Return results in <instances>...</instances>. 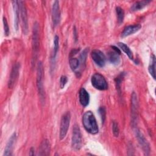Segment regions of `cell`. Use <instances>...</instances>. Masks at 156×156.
Wrapping results in <instances>:
<instances>
[{"label": "cell", "instance_id": "cell-20", "mask_svg": "<svg viewBox=\"0 0 156 156\" xmlns=\"http://www.w3.org/2000/svg\"><path fill=\"white\" fill-rule=\"evenodd\" d=\"M155 56L154 54H152L150 59V63L148 66V71L154 79H155Z\"/></svg>", "mask_w": 156, "mask_h": 156}, {"label": "cell", "instance_id": "cell-16", "mask_svg": "<svg viewBox=\"0 0 156 156\" xmlns=\"http://www.w3.org/2000/svg\"><path fill=\"white\" fill-rule=\"evenodd\" d=\"M13 13H14V27L16 30H18L19 27V19H20V9L18 1H12Z\"/></svg>", "mask_w": 156, "mask_h": 156}, {"label": "cell", "instance_id": "cell-21", "mask_svg": "<svg viewBox=\"0 0 156 156\" xmlns=\"http://www.w3.org/2000/svg\"><path fill=\"white\" fill-rule=\"evenodd\" d=\"M117 44L119 47L120 49H121L128 56V57L130 59H131V60L133 59V52L127 45H126L125 43H122V42H119V43H118Z\"/></svg>", "mask_w": 156, "mask_h": 156}, {"label": "cell", "instance_id": "cell-6", "mask_svg": "<svg viewBox=\"0 0 156 156\" xmlns=\"http://www.w3.org/2000/svg\"><path fill=\"white\" fill-rule=\"evenodd\" d=\"M82 138L80 128L77 124H74L73 128L71 146L72 147L76 150L79 151L82 147Z\"/></svg>", "mask_w": 156, "mask_h": 156}, {"label": "cell", "instance_id": "cell-31", "mask_svg": "<svg viewBox=\"0 0 156 156\" xmlns=\"http://www.w3.org/2000/svg\"><path fill=\"white\" fill-rule=\"evenodd\" d=\"M29 155H34V149L33 147L30 148V152H29Z\"/></svg>", "mask_w": 156, "mask_h": 156}, {"label": "cell", "instance_id": "cell-30", "mask_svg": "<svg viewBox=\"0 0 156 156\" xmlns=\"http://www.w3.org/2000/svg\"><path fill=\"white\" fill-rule=\"evenodd\" d=\"M112 50H113V51H115L116 52H117V53L119 54V55L121 54V51H120L119 49H118L116 46H112Z\"/></svg>", "mask_w": 156, "mask_h": 156}, {"label": "cell", "instance_id": "cell-8", "mask_svg": "<svg viewBox=\"0 0 156 156\" xmlns=\"http://www.w3.org/2000/svg\"><path fill=\"white\" fill-rule=\"evenodd\" d=\"M20 13L21 20V27L22 32L24 35H26L28 32V20L26 7L25 5V2L23 1H18Z\"/></svg>", "mask_w": 156, "mask_h": 156}, {"label": "cell", "instance_id": "cell-7", "mask_svg": "<svg viewBox=\"0 0 156 156\" xmlns=\"http://www.w3.org/2000/svg\"><path fill=\"white\" fill-rule=\"evenodd\" d=\"M71 120V114L69 112H66L61 118L60 125V133L59 137L61 140H63L66 136Z\"/></svg>", "mask_w": 156, "mask_h": 156}, {"label": "cell", "instance_id": "cell-11", "mask_svg": "<svg viewBox=\"0 0 156 156\" xmlns=\"http://www.w3.org/2000/svg\"><path fill=\"white\" fill-rule=\"evenodd\" d=\"M91 57L94 62L99 67L102 68L105 66L106 57L104 54L99 49H94L91 52Z\"/></svg>", "mask_w": 156, "mask_h": 156}, {"label": "cell", "instance_id": "cell-27", "mask_svg": "<svg viewBox=\"0 0 156 156\" xmlns=\"http://www.w3.org/2000/svg\"><path fill=\"white\" fill-rule=\"evenodd\" d=\"M2 21H3V25H4V34L5 36H8L10 33V30H9V27L7 23V19L5 16H3L2 18Z\"/></svg>", "mask_w": 156, "mask_h": 156}, {"label": "cell", "instance_id": "cell-22", "mask_svg": "<svg viewBox=\"0 0 156 156\" xmlns=\"http://www.w3.org/2000/svg\"><path fill=\"white\" fill-rule=\"evenodd\" d=\"M69 66L72 69V71L75 72H76V70L78 69V68L80 67V65L82 66L79 58L73 57L69 58Z\"/></svg>", "mask_w": 156, "mask_h": 156}, {"label": "cell", "instance_id": "cell-10", "mask_svg": "<svg viewBox=\"0 0 156 156\" xmlns=\"http://www.w3.org/2000/svg\"><path fill=\"white\" fill-rule=\"evenodd\" d=\"M20 68V64L19 63H16L13 65L8 80V87L9 88H13L15 87L19 77Z\"/></svg>", "mask_w": 156, "mask_h": 156}, {"label": "cell", "instance_id": "cell-12", "mask_svg": "<svg viewBox=\"0 0 156 156\" xmlns=\"http://www.w3.org/2000/svg\"><path fill=\"white\" fill-rule=\"evenodd\" d=\"M60 10L59 2L55 1L52 7V21L54 27H56L60 22Z\"/></svg>", "mask_w": 156, "mask_h": 156}, {"label": "cell", "instance_id": "cell-4", "mask_svg": "<svg viewBox=\"0 0 156 156\" xmlns=\"http://www.w3.org/2000/svg\"><path fill=\"white\" fill-rule=\"evenodd\" d=\"M138 116V101L137 95L133 92L131 95V123L133 129L136 128Z\"/></svg>", "mask_w": 156, "mask_h": 156}, {"label": "cell", "instance_id": "cell-5", "mask_svg": "<svg viewBox=\"0 0 156 156\" xmlns=\"http://www.w3.org/2000/svg\"><path fill=\"white\" fill-rule=\"evenodd\" d=\"M92 85L97 90L104 91L108 89V85L105 78L99 73H94L91 78Z\"/></svg>", "mask_w": 156, "mask_h": 156}, {"label": "cell", "instance_id": "cell-18", "mask_svg": "<svg viewBox=\"0 0 156 156\" xmlns=\"http://www.w3.org/2000/svg\"><path fill=\"white\" fill-rule=\"evenodd\" d=\"M151 2V1H136L135 3H133L130 8V10L132 12H136L144 8L146 6H147L149 3Z\"/></svg>", "mask_w": 156, "mask_h": 156}, {"label": "cell", "instance_id": "cell-3", "mask_svg": "<svg viewBox=\"0 0 156 156\" xmlns=\"http://www.w3.org/2000/svg\"><path fill=\"white\" fill-rule=\"evenodd\" d=\"M43 76H44V69L43 63L39 61L37 66V87L40 96V99L41 102L44 101L45 93L43 86Z\"/></svg>", "mask_w": 156, "mask_h": 156}, {"label": "cell", "instance_id": "cell-13", "mask_svg": "<svg viewBox=\"0 0 156 156\" xmlns=\"http://www.w3.org/2000/svg\"><path fill=\"white\" fill-rule=\"evenodd\" d=\"M16 134L15 132L13 133V134L10 136L9 138L5 147L4 149V156H9L12 155V151L13 149V146L16 142Z\"/></svg>", "mask_w": 156, "mask_h": 156}, {"label": "cell", "instance_id": "cell-24", "mask_svg": "<svg viewBox=\"0 0 156 156\" xmlns=\"http://www.w3.org/2000/svg\"><path fill=\"white\" fill-rule=\"evenodd\" d=\"M124 73H121L117 77H116L115 79V83H116V90L118 91L119 93H121V82L122 80L124 78Z\"/></svg>", "mask_w": 156, "mask_h": 156}, {"label": "cell", "instance_id": "cell-28", "mask_svg": "<svg viewBox=\"0 0 156 156\" xmlns=\"http://www.w3.org/2000/svg\"><path fill=\"white\" fill-rule=\"evenodd\" d=\"M99 112L101 118V120H102V122L104 123L105 119V116H106V110H105V108L104 107H101L99 108Z\"/></svg>", "mask_w": 156, "mask_h": 156}, {"label": "cell", "instance_id": "cell-9", "mask_svg": "<svg viewBox=\"0 0 156 156\" xmlns=\"http://www.w3.org/2000/svg\"><path fill=\"white\" fill-rule=\"evenodd\" d=\"M134 131H135V136L138 140V142L140 146H141L142 150L143 151L144 155H149L151 149H150V146L148 141H147V140L146 139L143 134L141 132V131L139 129H138L136 127L134 129Z\"/></svg>", "mask_w": 156, "mask_h": 156}, {"label": "cell", "instance_id": "cell-17", "mask_svg": "<svg viewBox=\"0 0 156 156\" xmlns=\"http://www.w3.org/2000/svg\"><path fill=\"white\" fill-rule=\"evenodd\" d=\"M50 143L49 141L46 139H44L41 143L39 149H38V155H48L50 152Z\"/></svg>", "mask_w": 156, "mask_h": 156}, {"label": "cell", "instance_id": "cell-2", "mask_svg": "<svg viewBox=\"0 0 156 156\" xmlns=\"http://www.w3.org/2000/svg\"><path fill=\"white\" fill-rule=\"evenodd\" d=\"M32 65L34 66L36 62L39 51V26L35 22L34 24L32 36Z\"/></svg>", "mask_w": 156, "mask_h": 156}, {"label": "cell", "instance_id": "cell-15", "mask_svg": "<svg viewBox=\"0 0 156 156\" xmlns=\"http://www.w3.org/2000/svg\"><path fill=\"white\" fill-rule=\"evenodd\" d=\"M79 99L80 104L83 107H87L90 102V94L84 88H81L79 93Z\"/></svg>", "mask_w": 156, "mask_h": 156}, {"label": "cell", "instance_id": "cell-19", "mask_svg": "<svg viewBox=\"0 0 156 156\" xmlns=\"http://www.w3.org/2000/svg\"><path fill=\"white\" fill-rule=\"evenodd\" d=\"M108 59L112 64H113L115 65H117L119 64V63L121 62L119 54L114 51L108 52Z\"/></svg>", "mask_w": 156, "mask_h": 156}, {"label": "cell", "instance_id": "cell-23", "mask_svg": "<svg viewBox=\"0 0 156 156\" xmlns=\"http://www.w3.org/2000/svg\"><path fill=\"white\" fill-rule=\"evenodd\" d=\"M116 16H117L118 23L119 24H121V23H122V22L124 21V12L121 7L118 6L116 7Z\"/></svg>", "mask_w": 156, "mask_h": 156}, {"label": "cell", "instance_id": "cell-25", "mask_svg": "<svg viewBox=\"0 0 156 156\" xmlns=\"http://www.w3.org/2000/svg\"><path fill=\"white\" fill-rule=\"evenodd\" d=\"M88 52V48H85L83 49V51L82 52V53L80 54L79 60L81 63L82 66H83L85 65V62L87 60V54Z\"/></svg>", "mask_w": 156, "mask_h": 156}, {"label": "cell", "instance_id": "cell-1", "mask_svg": "<svg viewBox=\"0 0 156 156\" xmlns=\"http://www.w3.org/2000/svg\"><path fill=\"white\" fill-rule=\"evenodd\" d=\"M82 124L86 131L92 135H95L99 132L96 118L91 111H87L83 115Z\"/></svg>", "mask_w": 156, "mask_h": 156}, {"label": "cell", "instance_id": "cell-14", "mask_svg": "<svg viewBox=\"0 0 156 156\" xmlns=\"http://www.w3.org/2000/svg\"><path fill=\"white\" fill-rule=\"evenodd\" d=\"M141 28V26L140 24L129 25L124 27L123 31L121 33V37H126L130 35H132L138 32Z\"/></svg>", "mask_w": 156, "mask_h": 156}, {"label": "cell", "instance_id": "cell-26", "mask_svg": "<svg viewBox=\"0 0 156 156\" xmlns=\"http://www.w3.org/2000/svg\"><path fill=\"white\" fill-rule=\"evenodd\" d=\"M112 131H113V135L116 137H118L119 136V126L118 123L116 121H113V124H112Z\"/></svg>", "mask_w": 156, "mask_h": 156}, {"label": "cell", "instance_id": "cell-29", "mask_svg": "<svg viewBox=\"0 0 156 156\" xmlns=\"http://www.w3.org/2000/svg\"><path fill=\"white\" fill-rule=\"evenodd\" d=\"M68 82V78L66 76H62L60 79V87L61 89L63 88Z\"/></svg>", "mask_w": 156, "mask_h": 156}]
</instances>
